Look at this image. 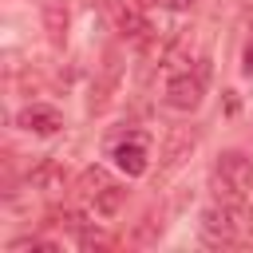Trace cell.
Masks as SVG:
<instances>
[{
    "instance_id": "obj_11",
    "label": "cell",
    "mask_w": 253,
    "mask_h": 253,
    "mask_svg": "<svg viewBox=\"0 0 253 253\" xmlns=\"http://www.w3.org/2000/svg\"><path fill=\"white\" fill-rule=\"evenodd\" d=\"M75 241H79V249H111V245H115V237L103 233L95 221H83V225L75 229Z\"/></svg>"
},
{
    "instance_id": "obj_14",
    "label": "cell",
    "mask_w": 253,
    "mask_h": 253,
    "mask_svg": "<svg viewBox=\"0 0 253 253\" xmlns=\"http://www.w3.org/2000/svg\"><path fill=\"white\" fill-rule=\"evenodd\" d=\"M241 75H249L253 79V43L245 47V55H241Z\"/></svg>"
},
{
    "instance_id": "obj_15",
    "label": "cell",
    "mask_w": 253,
    "mask_h": 253,
    "mask_svg": "<svg viewBox=\"0 0 253 253\" xmlns=\"http://www.w3.org/2000/svg\"><path fill=\"white\" fill-rule=\"evenodd\" d=\"M241 241L253 245V213H249V210H245V233H241Z\"/></svg>"
},
{
    "instance_id": "obj_12",
    "label": "cell",
    "mask_w": 253,
    "mask_h": 253,
    "mask_svg": "<svg viewBox=\"0 0 253 253\" xmlns=\"http://www.w3.org/2000/svg\"><path fill=\"white\" fill-rule=\"evenodd\" d=\"M32 249L55 253L59 245H55V241H43V237H20V241H12V245H8V253H32Z\"/></svg>"
},
{
    "instance_id": "obj_16",
    "label": "cell",
    "mask_w": 253,
    "mask_h": 253,
    "mask_svg": "<svg viewBox=\"0 0 253 253\" xmlns=\"http://www.w3.org/2000/svg\"><path fill=\"white\" fill-rule=\"evenodd\" d=\"M249 28H253V20H249Z\"/></svg>"
},
{
    "instance_id": "obj_4",
    "label": "cell",
    "mask_w": 253,
    "mask_h": 253,
    "mask_svg": "<svg viewBox=\"0 0 253 253\" xmlns=\"http://www.w3.org/2000/svg\"><path fill=\"white\" fill-rule=\"evenodd\" d=\"M202 91H206V67H198V71L182 67V71L170 75V83H166V91H162V103H166L170 111L190 115V111H198Z\"/></svg>"
},
{
    "instance_id": "obj_1",
    "label": "cell",
    "mask_w": 253,
    "mask_h": 253,
    "mask_svg": "<svg viewBox=\"0 0 253 253\" xmlns=\"http://www.w3.org/2000/svg\"><path fill=\"white\" fill-rule=\"evenodd\" d=\"M210 190L221 202L245 206L253 194V158H245L241 150H221L213 170H210Z\"/></svg>"
},
{
    "instance_id": "obj_10",
    "label": "cell",
    "mask_w": 253,
    "mask_h": 253,
    "mask_svg": "<svg viewBox=\"0 0 253 253\" xmlns=\"http://www.w3.org/2000/svg\"><path fill=\"white\" fill-rule=\"evenodd\" d=\"M43 24H47L51 47H63V40H67V4L47 0V4H43Z\"/></svg>"
},
{
    "instance_id": "obj_6",
    "label": "cell",
    "mask_w": 253,
    "mask_h": 253,
    "mask_svg": "<svg viewBox=\"0 0 253 253\" xmlns=\"http://www.w3.org/2000/svg\"><path fill=\"white\" fill-rule=\"evenodd\" d=\"M111 20H115V32L123 40H134V43H146L150 40V16L138 0H111Z\"/></svg>"
},
{
    "instance_id": "obj_7",
    "label": "cell",
    "mask_w": 253,
    "mask_h": 253,
    "mask_svg": "<svg viewBox=\"0 0 253 253\" xmlns=\"http://www.w3.org/2000/svg\"><path fill=\"white\" fill-rule=\"evenodd\" d=\"M16 126H20V130H28V134L47 138V134H59V130H63V115H59L51 103H28V107H20Z\"/></svg>"
},
{
    "instance_id": "obj_8",
    "label": "cell",
    "mask_w": 253,
    "mask_h": 253,
    "mask_svg": "<svg viewBox=\"0 0 253 253\" xmlns=\"http://www.w3.org/2000/svg\"><path fill=\"white\" fill-rule=\"evenodd\" d=\"M28 186L40 190V194H63V186H67V170H63V162H55V158H40V162L28 170Z\"/></svg>"
},
{
    "instance_id": "obj_9",
    "label": "cell",
    "mask_w": 253,
    "mask_h": 253,
    "mask_svg": "<svg viewBox=\"0 0 253 253\" xmlns=\"http://www.w3.org/2000/svg\"><path fill=\"white\" fill-rule=\"evenodd\" d=\"M198 146V134L194 130H174L170 134V142H166V150H162V174H170V170H178L186 158H190V150Z\"/></svg>"
},
{
    "instance_id": "obj_13",
    "label": "cell",
    "mask_w": 253,
    "mask_h": 253,
    "mask_svg": "<svg viewBox=\"0 0 253 253\" xmlns=\"http://www.w3.org/2000/svg\"><path fill=\"white\" fill-rule=\"evenodd\" d=\"M150 8H162V12H190L194 0H146Z\"/></svg>"
},
{
    "instance_id": "obj_3",
    "label": "cell",
    "mask_w": 253,
    "mask_h": 253,
    "mask_svg": "<svg viewBox=\"0 0 253 253\" xmlns=\"http://www.w3.org/2000/svg\"><path fill=\"white\" fill-rule=\"evenodd\" d=\"M198 229H202V241L213 245V249H221V245H237L241 233H245V210L233 206V202H221V198H217L213 206L202 210Z\"/></svg>"
},
{
    "instance_id": "obj_2",
    "label": "cell",
    "mask_w": 253,
    "mask_h": 253,
    "mask_svg": "<svg viewBox=\"0 0 253 253\" xmlns=\"http://www.w3.org/2000/svg\"><path fill=\"white\" fill-rule=\"evenodd\" d=\"M75 190H79V202H83L95 217H115V213L123 210V202H126L123 182H119L107 166H87V170H79Z\"/></svg>"
},
{
    "instance_id": "obj_5",
    "label": "cell",
    "mask_w": 253,
    "mask_h": 253,
    "mask_svg": "<svg viewBox=\"0 0 253 253\" xmlns=\"http://www.w3.org/2000/svg\"><path fill=\"white\" fill-rule=\"evenodd\" d=\"M111 158L115 166L126 174V178H142L150 170V138L142 130H126L115 146H111Z\"/></svg>"
}]
</instances>
